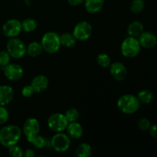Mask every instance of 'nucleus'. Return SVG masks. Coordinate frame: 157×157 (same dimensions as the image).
<instances>
[{"label":"nucleus","instance_id":"obj_17","mask_svg":"<svg viewBox=\"0 0 157 157\" xmlns=\"http://www.w3.org/2000/svg\"><path fill=\"white\" fill-rule=\"evenodd\" d=\"M104 2V0H84V7L89 13L96 14L102 10Z\"/></svg>","mask_w":157,"mask_h":157},{"label":"nucleus","instance_id":"obj_19","mask_svg":"<svg viewBox=\"0 0 157 157\" xmlns=\"http://www.w3.org/2000/svg\"><path fill=\"white\" fill-rule=\"evenodd\" d=\"M44 50H43L42 45L41 42H38V41H32L29 43V45L26 46V55L32 58L38 57L42 54Z\"/></svg>","mask_w":157,"mask_h":157},{"label":"nucleus","instance_id":"obj_8","mask_svg":"<svg viewBox=\"0 0 157 157\" xmlns=\"http://www.w3.org/2000/svg\"><path fill=\"white\" fill-rule=\"evenodd\" d=\"M40 124L38 120L35 117H29L25 120L23 124L22 133L25 136L26 140L29 143L32 142V140L39 134Z\"/></svg>","mask_w":157,"mask_h":157},{"label":"nucleus","instance_id":"obj_31","mask_svg":"<svg viewBox=\"0 0 157 157\" xmlns=\"http://www.w3.org/2000/svg\"><path fill=\"white\" fill-rule=\"evenodd\" d=\"M150 126H151V123L149 121V119L145 117H143L139 120L138 121V127L140 129L143 131H147L149 130Z\"/></svg>","mask_w":157,"mask_h":157},{"label":"nucleus","instance_id":"obj_29","mask_svg":"<svg viewBox=\"0 0 157 157\" xmlns=\"http://www.w3.org/2000/svg\"><path fill=\"white\" fill-rule=\"evenodd\" d=\"M10 60L11 56L7 51L3 50L0 52V66L4 67L10 63Z\"/></svg>","mask_w":157,"mask_h":157},{"label":"nucleus","instance_id":"obj_23","mask_svg":"<svg viewBox=\"0 0 157 157\" xmlns=\"http://www.w3.org/2000/svg\"><path fill=\"white\" fill-rule=\"evenodd\" d=\"M38 28V22L35 18H27L21 21V29L25 32H32Z\"/></svg>","mask_w":157,"mask_h":157},{"label":"nucleus","instance_id":"obj_18","mask_svg":"<svg viewBox=\"0 0 157 157\" xmlns=\"http://www.w3.org/2000/svg\"><path fill=\"white\" fill-rule=\"evenodd\" d=\"M144 25L142 22L137 20L131 21L127 27V34L129 36L137 38L140 35L144 32Z\"/></svg>","mask_w":157,"mask_h":157},{"label":"nucleus","instance_id":"obj_3","mask_svg":"<svg viewBox=\"0 0 157 157\" xmlns=\"http://www.w3.org/2000/svg\"><path fill=\"white\" fill-rule=\"evenodd\" d=\"M43 50L47 53L55 54L61 47L60 35L55 32H48L43 35L41 40Z\"/></svg>","mask_w":157,"mask_h":157},{"label":"nucleus","instance_id":"obj_32","mask_svg":"<svg viewBox=\"0 0 157 157\" xmlns=\"http://www.w3.org/2000/svg\"><path fill=\"white\" fill-rule=\"evenodd\" d=\"M35 90H34L33 87H32L31 84H28V85L24 86L21 89V94L24 98H29L33 96V94H35Z\"/></svg>","mask_w":157,"mask_h":157},{"label":"nucleus","instance_id":"obj_11","mask_svg":"<svg viewBox=\"0 0 157 157\" xmlns=\"http://www.w3.org/2000/svg\"><path fill=\"white\" fill-rule=\"evenodd\" d=\"M3 71H4L5 76L10 81H19L24 75V70L22 67L15 63H9L3 67Z\"/></svg>","mask_w":157,"mask_h":157},{"label":"nucleus","instance_id":"obj_20","mask_svg":"<svg viewBox=\"0 0 157 157\" xmlns=\"http://www.w3.org/2000/svg\"><path fill=\"white\" fill-rule=\"evenodd\" d=\"M60 40H61V46H64L67 48L75 47L78 41L73 33H71V32H64L61 34L60 35Z\"/></svg>","mask_w":157,"mask_h":157},{"label":"nucleus","instance_id":"obj_15","mask_svg":"<svg viewBox=\"0 0 157 157\" xmlns=\"http://www.w3.org/2000/svg\"><path fill=\"white\" fill-rule=\"evenodd\" d=\"M65 130L67 131V134L68 135L69 137L72 140L80 139L84 134V129L82 125L78 121L68 123V125Z\"/></svg>","mask_w":157,"mask_h":157},{"label":"nucleus","instance_id":"obj_9","mask_svg":"<svg viewBox=\"0 0 157 157\" xmlns=\"http://www.w3.org/2000/svg\"><path fill=\"white\" fill-rule=\"evenodd\" d=\"M93 32L91 24L87 21H81L75 26L73 35L78 41H87L90 38Z\"/></svg>","mask_w":157,"mask_h":157},{"label":"nucleus","instance_id":"obj_16","mask_svg":"<svg viewBox=\"0 0 157 157\" xmlns=\"http://www.w3.org/2000/svg\"><path fill=\"white\" fill-rule=\"evenodd\" d=\"M14 90L11 86L0 85V105L6 106L12 101Z\"/></svg>","mask_w":157,"mask_h":157},{"label":"nucleus","instance_id":"obj_27","mask_svg":"<svg viewBox=\"0 0 157 157\" xmlns=\"http://www.w3.org/2000/svg\"><path fill=\"white\" fill-rule=\"evenodd\" d=\"M66 118H67L68 123L76 122L80 118V112L78 109L76 108H69L64 113Z\"/></svg>","mask_w":157,"mask_h":157},{"label":"nucleus","instance_id":"obj_30","mask_svg":"<svg viewBox=\"0 0 157 157\" xmlns=\"http://www.w3.org/2000/svg\"><path fill=\"white\" fill-rule=\"evenodd\" d=\"M9 118V113L5 106L0 105V125L6 124Z\"/></svg>","mask_w":157,"mask_h":157},{"label":"nucleus","instance_id":"obj_33","mask_svg":"<svg viewBox=\"0 0 157 157\" xmlns=\"http://www.w3.org/2000/svg\"><path fill=\"white\" fill-rule=\"evenodd\" d=\"M149 132H150V134L152 137L157 140V124L150 126Z\"/></svg>","mask_w":157,"mask_h":157},{"label":"nucleus","instance_id":"obj_26","mask_svg":"<svg viewBox=\"0 0 157 157\" xmlns=\"http://www.w3.org/2000/svg\"><path fill=\"white\" fill-rule=\"evenodd\" d=\"M145 8V2L144 0H133L130 3V9L133 13L139 14L144 11Z\"/></svg>","mask_w":157,"mask_h":157},{"label":"nucleus","instance_id":"obj_35","mask_svg":"<svg viewBox=\"0 0 157 157\" xmlns=\"http://www.w3.org/2000/svg\"><path fill=\"white\" fill-rule=\"evenodd\" d=\"M23 156L26 157H34L35 156V153L33 150L32 149H27L23 153Z\"/></svg>","mask_w":157,"mask_h":157},{"label":"nucleus","instance_id":"obj_22","mask_svg":"<svg viewBox=\"0 0 157 157\" xmlns=\"http://www.w3.org/2000/svg\"><path fill=\"white\" fill-rule=\"evenodd\" d=\"M136 98L139 100L140 104H149L153 101V94L151 90H148V89H144V90H140L137 94Z\"/></svg>","mask_w":157,"mask_h":157},{"label":"nucleus","instance_id":"obj_21","mask_svg":"<svg viewBox=\"0 0 157 157\" xmlns=\"http://www.w3.org/2000/svg\"><path fill=\"white\" fill-rule=\"evenodd\" d=\"M92 154V147L87 143L79 144L75 150V155L78 157H89Z\"/></svg>","mask_w":157,"mask_h":157},{"label":"nucleus","instance_id":"obj_24","mask_svg":"<svg viewBox=\"0 0 157 157\" xmlns=\"http://www.w3.org/2000/svg\"><path fill=\"white\" fill-rule=\"evenodd\" d=\"M96 61L101 67H104V68L109 67L111 64L110 57L106 53H100L99 55H98L96 58Z\"/></svg>","mask_w":157,"mask_h":157},{"label":"nucleus","instance_id":"obj_28","mask_svg":"<svg viewBox=\"0 0 157 157\" xmlns=\"http://www.w3.org/2000/svg\"><path fill=\"white\" fill-rule=\"evenodd\" d=\"M23 150L21 149V147L15 144V145L12 146V147L9 148V155L12 157H21L23 156Z\"/></svg>","mask_w":157,"mask_h":157},{"label":"nucleus","instance_id":"obj_7","mask_svg":"<svg viewBox=\"0 0 157 157\" xmlns=\"http://www.w3.org/2000/svg\"><path fill=\"white\" fill-rule=\"evenodd\" d=\"M48 127L55 133L64 132L68 125V121L65 115L61 113H55L48 119Z\"/></svg>","mask_w":157,"mask_h":157},{"label":"nucleus","instance_id":"obj_5","mask_svg":"<svg viewBox=\"0 0 157 157\" xmlns=\"http://www.w3.org/2000/svg\"><path fill=\"white\" fill-rule=\"evenodd\" d=\"M141 49L138 38L128 36L123 41L121 46V53L125 58H133L137 56Z\"/></svg>","mask_w":157,"mask_h":157},{"label":"nucleus","instance_id":"obj_14","mask_svg":"<svg viewBox=\"0 0 157 157\" xmlns=\"http://www.w3.org/2000/svg\"><path fill=\"white\" fill-rule=\"evenodd\" d=\"M49 84V81L45 75H38L34 77L32 80L31 85L33 87L35 93H41L44 92L48 88Z\"/></svg>","mask_w":157,"mask_h":157},{"label":"nucleus","instance_id":"obj_6","mask_svg":"<svg viewBox=\"0 0 157 157\" xmlns=\"http://www.w3.org/2000/svg\"><path fill=\"white\" fill-rule=\"evenodd\" d=\"M6 51L9 52L11 58L15 59H20L26 55V46L21 39L12 38L6 44Z\"/></svg>","mask_w":157,"mask_h":157},{"label":"nucleus","instance_id":"obj_4","mask_svg":"<svg viewBox=\"0 0 157 157\" xmlns=\"http://www.w3.org/2000/svg\"><path fill=\"white\" fill-rule=\"evenodd\" d=\"M51 147L57 153H65L70 149L71 145V139L67 133L63 132L55 133L50 140Z\"/></svg>","mask_w":157,"mask_h":157},{"label":"nucleus","instance_id":"obj_36","mask_svg":"<svg viewBox=\"0 0 157 157\" xmlns=\"http://www.w3.org/2000/svg\"><path fill=\"white\" fill-rule=\"evenodd\" d=\"M23 1H24V2L29 6H31V4H32V0H23Z\"/></svg>","mask_w":157,"mask_h":157},{"label":"nucleus","instance_id":"obj_13","mask_svg":"<svg viewBox=\"0 0 157 157\" xmlns=\"http://www.w3.org/2000/svg\"><path fill=\"white\" fill-rule=\"evenodd\" d=\"M137 38L140 46L144 48H153L157 44V38L153 32H143Z\"/></svg>","mask_w":157,"mask_h":157},{"label":"nucleus","instance_id":"obj_10","mask_svg":"<svg viewBox=\"0 0 157 157\" xmlns=\"http://www.w3.org/2000/svg\"><path fill=\"white\" fill-rule=\"evenodd\" d=\"M21 31H22L21 21L18 19H15V18L8 20L2 25L3 35L9 38L17 37L18 35H19Z\"/></svg>","mask_w":157,"mask_h":157},{"label":"nucleus","instance_id":"obj_1","mask_svg":"<svg viewBox=\"0 0 157 157\" xmlns=\"http://www.w3.org/2000/svg\"><path fill=\"white\" fill-rule=\"evenodd\" d=\"M22 134V130L18 126L7 125L0 130V144L6 148L18 144Z\"/></svg>","mask_w":157,"mask_h":157},{"label":"nucleus","instance_id":"obj_12","mask_svg":"<svg viewBox=\"0 0 157 157\" xmlns=\"http://www.w3.org/2000/svg\"><path fill=\"white\" fill-rule=\"evenodd\" d=\"M110 73L113 79L117 81H122L127 76V68L122 62L111 63L110 65Z\"/></svg>","mask_w":157,"mask_h":157},{"label":"nucleus","instance_id":"obj_2","mask_svg":"<svg viewBox=\"0 0 157 157\" xmlns=\"http://www.w3.org/2000/svg\"><path fill=\"white\" fill-rule=\"evenodd\" d=\"M118 110L125 114H133L136 113L140 107V103L136 96L127 94L120 97L117 103Z\"/></svg>","mask_w":157,"mask_h":157},{"label":"nucleus","instance_id":"obj_34","mask_svg":"<svg viewBox=\"0 0 157 157\" xmlns=\"http://www.w3.org/2000/svg\"><path fill=\"white\" fill-rule=\"evenodd\" d=\"M84 0H67V2L71 6H78L84 3Z\"/></svg>","mask_w":157,"mask_h":157},{"label":"nucleus","instance_id":"obj_25","mask_svg":"<svg viewBox=\"0 0 157 157\" xmlns=\"http://www.w3.org/2000/svg\"><path fill=\"white\" fill-rule=\"evenodd\" d=\"M30 144H32L36 149H44L48 147V140L44 136L38 134L32 140Z\"/></svg>","mask_w":157,"mask_h":157}]
</instances>
